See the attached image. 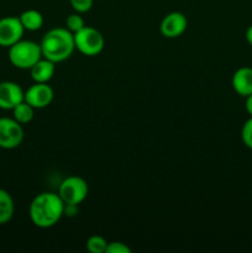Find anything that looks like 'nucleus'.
Wrapping results in <instances>:
<instances>
[{"instance_id":"f257e3e1","label":"nucleus","mask_w":252,"mask_h":253,"mask_svg":"<svg viewBox=\"0 0 252 253\" xmlns=\"http://www.w3.org/2000/svg\"><path fill=\"white\" fill-rule=\"evenodd\" d=\"M29 215L35 226L40 229H49L53 227L64 215V203L58 193H40L30 204Z\"/></svg>"},{"instance_id":"f03ea898","label":"nucleus","mask_w":252,"mask_h":253,"mask_svg":"<svg viewBox=\"0 0 252 253\" xmlns=\"http://www.w3.org/2000/svg\"><path fill=\"white\" fill-rule=\"evenodd\" d=\"M42 57L61 63L66 61L76 51L74 34H72L67 27H54L47 31L40 42Z\"/></svg>"},{"instance_id":"7ed1b4c3","label":"nucleus","mask_w":252,"mask_h":253,"mask_svg":"<svg viewBox=\"0 0 252 253\" xmlns=\"http://www.w3.org/2000/svg\"><path fill=\"white\" fill-rule=\"evenodd\" d=\"M9 61L15 68L31 69L37 61L42 58L40 43L31 40H20L9 47Z\"/></svg>"},{"instance_id":"20e7f679","label":"nucleus","mask_w":252,"mask_h":253,"mask_svg":"<svg viewBox=\"0 0 252 253\" xmlns=\"http://www.w3.org/2000/svg\"><path fill=\"white\" fill-rule=\"evenodd\" d=\"M74 43L76 49H78L82 54L94 57L101 53L105 46V40L100 31L91 26H85L74 34Z\"/></svg>"},{"instance_id":"39448f33","label":"nucleus","mask_w":252,"mask_h":253,"mask_svg":"<svg viewBox=\"0 0 252 253\" xmlns=\"http://www.w3.org/2000/svg\"><path fill=\"white\" fill-rule=\"evenodd\" d=\"M88 183L78 175H69L62 180L58 188V195L64 205H79L88 197Z\"/></svg>"},{"instance_id":"423d86ee","label":"nucleus","mask_w":252,"mask_h":253,"mask_svg":"<svg viewBox=\"0 0 252 253\" xmlns=\"http://www.w3.org/2000/svg\"><path fill=\"white\" fill-rule=\"evenodd\" d=\"M24 141V128L14 118H0V148L14 150Z\"/></svg>"},{"instance_id":"0eeeda50","label":"nucleus","mask_w":252,"mask_h":253,"mask_svg":"<svg viewBox=\"0 0 252 253\" xmlns=\"http://www.w3.org/2000/svg\"><path fill=\"white\" fill-rule=\"evenodd\" d=\"M25 29L19 16H5L0 19V47L9 48L22 40Z\"/></svg>"},{"instance_id":"6e6552de","label":"nucleus","mask_w":252,"mask_h":253,"mask_svg":"<svg viewBox=\"0 0 252 253\" xmlns=\"http://www.w3.org/2000/svg\"><path fill=\"white\" fill-rule=\"evenodd\" d=\"M187 27V16L180 11H172L162 19L160 25V31L161 35L166 39H177L184 34Z\"/></svg>"},{"instance_id":"1a4fd4ad","label":"nucleus","mask_w":252,"mask_h":253,"mask_svg":"<svg viewBox=\"0 0 252 253\" xmlns=\"http://www.w3.org/2000/svg\"><path fill=\"white\" fill-rule=\"evenodd\" d=\"M54 91L48 83H35L25 91V101L35 109H44L52 103Z\"/></svg>"},{"instance_id":"9d476101","label":"nucleus","mask_w":252,"mask_h":253,"mask_svg":"<svg viewBox=\"0 0 252 253\" xmlns=\"http://www.w3.org/2000/svg\"><path fill=\"white\" fill-rule=\"evenodd\" d=\"M25 100V91L15 82H0V109L12 110L17 104Z\"/></svg>"},{"instance_id":"9b49d317","label":"nucleus","mask_w":252,"mask_h":253,"mask_svg":"<svg viewBox=\"0 0 252 253\" xmlns=\"http://www.w3.org/2000/svg\"><path fill=\"white\" fill-rule=\"evenodd\" d=\"M231 85L234 90L242 98L252 94V68L240 67L234 72L231 78Z\"/></svg>"},{"instance_id":"f8f14e48","label":"nucleus","mask_w":252,"mask_h":253,"mask_svg":"<svg viewBox=\"0 0 252 253\" xmlns=\"http://www.w3.org/2000/svg\"><path fill=\"white\" fill-rule=\"evenodd\" d=\"M54 72H56V63L43 57L30 69L31 78L35 83H48L53 78Z\"/></svg>"},{"instance_id":"ddd939ff","label":"nucleus","mask_w":252,"mask_h":253,"mask_svg":"<svg viewBox=\"0 0 252 253\" xmlns=\"http://www.w3.org/2000/svg\"><path fill=\"white\" fill-rule=\"evenodd\" d=\"M20 21H21L22 26H24L25 31H37V30L41 29L43 26V15L39 11V10L35 9H29L25 10L20 14L19 16Z\"/></svg>"},{"instance_id":"4468645a","label":"nucleus","mask_w":252,"mask_h":253,"mask_svg":"<svg viewBox=\"0 0 252 253\" xmlns=\"http://www.w3.org/2000/svg\"><path fill=\"white\" fill-rule=\"evenodd\" d=\"M15 212L14 199L9 192L0 189V225L7 224Z\"/></svg>"},{"instance_id":"2eb2a0df","label":"nucleus","mask_w":252,"mask_h":253,"mask_svg":"<svg viewBox=\"0 0 252 253\" xmlns=\"http://www.w3.org/2000/svg\"><path fill=\"white\" fill-rule=\"evenodd\" d=\"M35 110L36 109L32 108L29 103L26 101H21L20 104H17L14 109H12V118L17 121L21 125H25V124L31 123L32 119L35 116Z\"/></svg>"},{"instance_id":"dca6fc26","label":"nucleus","mask_w":252,"mask_h":253,"mask_svg":"<svg viewBox=\"0 0 252 253\" xmlns=\"http://www.w3.org/2000/svg\"><path fill=\"white\" fill-rule=\"evenodd\" d=\"M85 246L90 253H105L108 241L100 235H93L86 240Z\"/></svg>"},{"instance_id":"f3484780","label":"nucleus","mask_w":252,"mask_h":253,"mask_svg":"<svg viewBox=\"0 0 252 253\" xmlns=\"http://www.w3.org/2000/svg\"><path fill=\"white\" fill-rule=\"evenodd\" d=\"M86 25L84 22L83 16L79 12L74 11L73 14H71L69 16H67L66 19V27L72 32V34H76V32L81 31L82 29H84Z\"/></svg>"},{"instance_id":"a211bd4d","label":"nucleus","mask_w":252,"mask_h":253,"mask_svg":"<svg viewBox=\"0 0 252 253\" xmlns=\"http://www.w3.org/2000/svg\"><path fill=\"white\" fill-rule=\"evenodd\" d=\"M241 140L247 148L252 150V116H250L242 125Z\"/></svg>"},{"instance_id":"6ab92c4d","label":"nucleus","mask_w":252,"mask_h":253,"mask_svg":"<svg viewBox=\"0 0 252 253\" xmlns=\"http://www.w3.org/2000/svg\"><path fill=\"white\" fill-rule=\"evenodd\" d=\"M69 2L74 11L79 14H85L91 9L94 0H69Z\"/></svg>"},{"instance_id":"aec40b11","label":"nucleus","mask_w":252,"mask_h":253,"mask_svg":"<svg viewBox=\"0 0 252 253\" xmlns=\"http://www.w3.org/2000/svg\"><path fill=\"white\" fill-rule=\"evenodd\" d=\"M106 253H131V249L121 241L108 242Z\"/></svg>"},{"instance_id":"412c9836","label":"nucleus","mask_w":252,"mask_h":253,"mask_svg":"<svg viewBox=\"0 0 252 253\" xmlns=\"http://www.w3.org/2000/svg\"><path fill=\"white\" fill-rule=\"evenodd\" d=\"M245 99H246V101H245V109H246L247 114H249L250 116H252V94L246 96Z\"/></svg>"},{"instance_id":"4be33fe9","label":"nucleus","mask_w":252,"mask_h":253,"mask_svg":"<svg viewBox=\"0 0 252 253\" xmlns=\"http://www.w3.org/2000/svg\"><path fill=\"white\" fill-rule=\"evenodd\" d=\"M245 37H246V41L250 46H252V25H250L247 27L246 32H245Z\"/></svg>"}]
</instances>
